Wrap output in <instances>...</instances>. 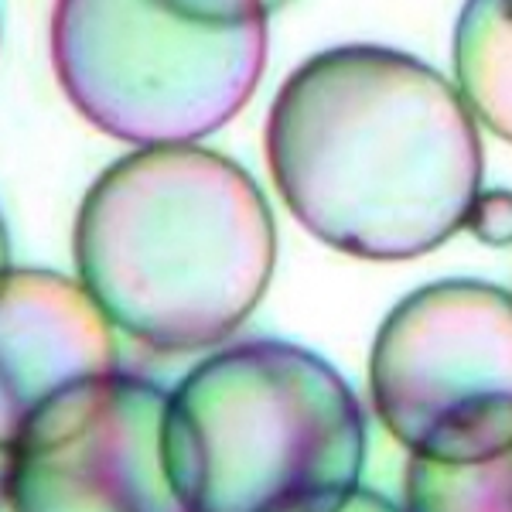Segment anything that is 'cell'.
Listing matches in <instances>:
<instances>
[{
  "label": "cell",
  "instance_id": "7",
  "mask_svg": "<svg viewBox=\"0 0 512 512\" xmlns=\"http://www.w3.org/2000/svg\"><path fill=\"white\" fill-rule=\"evenodd\" d=\"M117 328L79 280L55 270H0V448L72 383L113 373Z\"/></svg>",
  "mask_w": 512,
  "mask_h": 512
},
{
  "label": "cell",
  "instance_id": "3",
  "mask_svg": "<svg viewBox=\"0 0 512 512\" xmlns=\"http://www.w3.org/2000/svg\"><path fill=\"white\" fill-rule=\"evenodd\" d=\"M164 461L188 512H335L362 482L366 417L321 355L250 338L168 393Z\"/></svg>",
  "mask_w": 512,
  "mask_h": 512
},
{
  "label": "cell",
  "instance_id": "1",
  "mask_svg": "<svg viewBox=\"0 0 512 512\" xmlns=\"http://www.w3.org/2000/svg\"><path fill=\"white\" fill-rule=\"evenodd\" d=\"M267 164L291 216L338 253L414 260L465 229L482 137L458 86L417 55L342 45L284 79Z\"/></svg>",
  "mask_w": 512,
  "mask_h": 512
},
{
  "label": "cell",
  "instance_id": "14",
  "mask_svg": "<svg viewBox=\"0 0 512 512\" xmlns=\"http://www.w3.org/2000/svg\"><path fill=\"white\" fill-rule=\"evenodd\" d=\"M287 4H291V0H263V7H267L270 14L280 11V7H287Z\"/></svg>",
  "mask_w": 512,
  "mask_h": 512
},
{
  "label": "cell",
  "instance_id": "10",
  "mask_svg": "<svg viewBox=\"0 0 512 512\" xmlns=\"http://www.w3.org/2000/svg\"><path fill=\"white\" fill-rule=\"evenodd\" d=\"M465 229L485 246H512V192L482 188L465 216Z\"/></svg>",
  "mask_w": 512,
  "mask_h": 512
},
{
  "label": "cell",
  "instance_id": "12",
  "mask_svg": "<svg viewBox=\"0 0 512 512\" xmlns=\"http://www.w3.org/2000/svg\"><path fill=\"white\" fill-rule=\"evenodd\" d=\"M11 267V236H7L4 216H0V270Z\"/></svg>",
  "mask_w": 512,
  "mask_h": 512
},
{
  "label": "cell",
  "instance_id": "8",
  "mask_svg": "<svg viewBox=\"0 0 512 512\" xmlns=\"http://www.w3.org/2000/svg\"><path fill=\"white\" fill-rule=\"evenodd\" d=\"M454 86L472 117L512 144V0H465L454 28Z\"/></svg>",
  "mask_w": 512,
  "mask_h": 512
},
{
  "label": "cell",
  "instance_id": "9",
  "mask_svg": "<svg viewBox=\"0 0 512 512\" xmlns=\"http://www.w3.org/2000/svg\"><path fill=\"white\" fill-rule=\"evenodd\" d=\"M403 512H512V444L478 461L410 458Z\"/></svg>",
  "mask_w": 512,
  "mask_h": 512
},
{
  "label": "cell",
  "instance_id": "5",
  "mask_svg": "<svg viewBox=\"0 0 512 512\" xmlns=\"http://www.w3.org/2000/svg\"><path fill=\"white\" fill-rule=\"evenodd\" d=\"M373 407L410 458L478 461L512 444V291L437 280L386 315Z\"/></svg>",
  "mask_w": 512,
  "mask_h": 512
},
{
  "label": "cell",
  "instance_id": "13",
  "mask_svg": "<svg viewBox=\"0 0 512 512\" xmlns=\"http://www.w3.org/2000/svg\"><path fill=\"white\" fill-rule=\"evenodd\" d=\"M7 468H11V451L0 448V502H4V492H7Z\"/></svg>",
  "mask_w": 512,
  "mask_h": 512
},
{
  "label": "cell",
  "instance_id": "4",
  "mask_svg": "<svg viewBox=\"0 0 512 512\" xmlns=\"http://www.w3.org/2000/svg\"><path fill=\"white\" fill-rule=\"evenodd\" d=\"M267 24L263 0H55L52 65L103 134L198 144L253 99Z\"/></svg>",
  "mask_w": 512,
  "mask_h": 512
},
{
  "label": "cell",
  "instance_id": "11",
  "mask_svg": "<svg viewBox=\"0 0 512 512\" xmlns=\"http://www.w3.org/2000/svg\"><path fill=\"white\" fill-rule=\"evenodd\" d=\"M335 512H403V506H396V502H390L386 495H379L373 489H362L359 485V489H355Z\"/></svg>",
  "mask_w": 512,
  "mask_h": 512
},
{
  "label": "cell",
  "instance_id": "6",
  "mask_svg": "<svg viewBox=\"0 0 512 512\" xmlns=\"http://www.w3.org/2000/svg\"><path fill=\"white\" fill-rule=\"evenodd\" d=\"M168 393L103 373L55 393L11 444V512H188L164 461Z\"/></svg>",
  "mask_w": 512,
  "mask_h": 512
},
{
  "label": "cell",
  "instance_id": "2",
  "mask_svg": "<svg viewBox=\"0 0 512 512\" xmlns=\"http://www.w3.org/2000/svg\"><path fill=\"white\" fill-rule=\"evenodd\" d=\"M72 253L113 328L158 352H202L263 301L277 226L260 185L226 154L134 147L82 198Z\"/></svg>",
  "mask_w": 512,
  "mask_h": 512
}]
</instances>
